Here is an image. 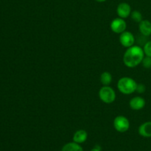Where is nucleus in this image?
<instances>
[{
    "instance_id": "1",
    "label": "nucleus",
    "mask_w": 151,
    "mask_h": 151,
    "mask_svg": "<svg viewBox=\"0 0 151 151\" xmlns=\"http://www.w3.org/2000/svg\"><path fill=\"white\" fill-rule=\"evenodd\" d=\"M143 48L139 46H132L127 49L123 55V63L127 67L134 68L142 63L145 58Z\"/></svg>"
},
{
    "instance_id": "2",
    "label": "nucleus",
    "mask_w": 151,
    "mask_h": 151,
    "mask_svg": "<svg viewBox=\"0 0 151 151\" xmlns=\"http://www.w3.org/2000/svg\"><path fill=\"white\" fill-rule=\"evenodd\" d=\"M137 83L133 78L129 77H123L117 82V88L122 94H131L136 91Z\"/></svg>"
},
{
    "instance_id": "3",
    "label": "nucleus",
    "mask_w": 151,
    "mask_h": 151,
    "mask_svg": "<svg viewBox=\"0 0 151 151\" xmlns=\"http://www.w3.org/2000/svg\"><path fill=\"white\" fill-rule=\"evenodd\" d=\"M99 97L103 103L111 104L116 100V92L109 86H103L99 91Z\"/></svg>"
},
{
    "instance_id": "4",
    "label": "nucleus",
    "mask_w": 151,
    "mask_h": 151,
    "mask_svg": "<svg viewBox=\"0 0 151 151\" xmlns=\"http://www.w3.org/2000/svg\"><path fill=\"white\" fill-rule=\"evenodd\" d=\"M114 127L115 130L119 133H125L128 131L130 128V122L125 116H116L114 119Z\"/></svg>"
},
{
    "instance_id": "5",
    "label": "nucleus",
    "mask_w": 151,
    "mask_h": 151,
    "mask_svg": "<svg viewBox=\"0 0 151 151\" xmlns=\"http://www.w3.org/2000/svg\"><path fill=\"white\" fill-rule=\"evenodd\" d=\"M110 27L114 33L121 34L122 32H125L126 29L127 24L124 19H122L120 17L116 18L111 22Z\"/></svg>"
},
{
    "instance_id": "6",
    "label": "nucleus",
    "mask_w": 151,
    "mask_h": 151,
    "mask_svg": "<svg viewBox=\"0 0 151 151\" xmlns=\"http://www.w3.org/2000/svg\"><path fill=\"white\" fill-rule=\"evenodd\" d=\"M119 42H120L121 45L123 46L124 47L129 48L134 45L135 38L132 32H129V31H125L119 35Z\"/></svg>"
},
{
    "instance_id": "7",
    "label": "nucleus",
    "mask_w": 151,
    "mask_h": 151,
    "mask_svg": "<svg viewBox=\"0 0 151 151\" xmlns=\"http://www.w3.org/2000/svg\"><path fill=\"white\" fill-rule=\"evenodd\" d=\"M131 7L128 3L121 2L118 4L116 8V13L119 17L122 19H126L128 16H131Z\"/></svg>"
},
{
    "instance_id": "8",
    "label": "nucleus",
    "mask_w": 151,
    "mask_h": 151,
    "mask_svg": "<svg viewBox=\"0 0 151 151\" xmlns=\"http://www.w3.org/2000/svg\"><path fill=\"white\" fill-rule=\"evenodd\" d=\"M145 100L143 97H139V96L133 97L129 102L130 108L134 111L142 110L145 106Z\"/></svg>"
},
{
    "instance_id": "9",
    "label": "nucleus",
    "mask_w": 151,
    "mask_h": 151,
    "mask_svg": "<svg viewBox=\"0 0 151 151\" xmlns=\"http://www.w3.org/2000/svg\"><path fill=\"white\" fill-rule=\"evenodd\" d=\"M139 134L145 138L151 137V121L142 124L138 129Z\"/></svg>"
},
{
    "instance_id": "10",
    "label": "nucleus",
    "mask_w": 151,
    "mask_h": 151,
    "mask_svg": "<svg viewBox=\"0 0 151 151\" xmlns=\"http://www.w3.org/2000/svg\"><path fill=\"white\" fill-rule=\"evenodd\" d=\"M139 29L143 35L150 36L151 35V22L149 20H142L139 23Z\"/></svg>"
},
{
    "instance_id": "11",
    "label": "nucleus",
    "mask_w": 151,
    "mask_h": 151,
    "mask_svg": "<svg viewBox=\"0 0 151 151\" xmlns=\"http://www.w3.org/2000/svg\"><path fill=\"white\" fill-rule=\"evenodd\" d=\"M88 138V134L85 130H78L74 134L73 142L78 144H82L85 142Z\"/></svg>"
},
{
    "instance_id": "12",
    "label": "nucleus",
    "mask_w": 151,
    "mask_h": 151,
    "mask_svg": "<svg viewBox=\"0 0 151 151\" xmlns=\"http://www.w3.org/2000/svg\"><path fill=\"white\" fill-rule=\"evenodd\" d=\"M61 151H83V149L80 145V144L73 142H69L65 145Z\"/></svg>"
},
{
    "instance_id": "13",
    "label": "nucleus",
    "mask_w": 151,
    "mask_h": 151,
    "mask_svg": "<svg viewBox=\"0 0 151 151\" xmlns=\"http://www.w3.org/2000/svg\"><path fill=\"white\" fill-rule=\"evenodd\" d=\"M100 79L103 86H109L112 82V75L110 72H104L101 74Z\"/></svg>"
},
{
    "instance_id": "14",
    "label": "nucleus",
    "mask_w": 151,
    "mask_h": 151,
    "mask_svg": "<svg viewBox=\"0 0 151 151\" xmlns=\"http://www.w3.org/2000/svg\"><path fill=\"white\" fill-rule=\"evenodd\" d=\"M131 17L134 22H137V23H139L143 20L142 14L139 10H134L131 12Z\"/></svg>"
},
{
    "instance_id": "15",
    "label": "nucleus",
    "mask_w": 151,
    "mask_h": 151,
    "mask_svg": "<svg viewBox=\"0 0 151 151\" xmlns=\"http://www.w3.org/2000/svg\"><path fill=\"white\" fill-rule=\"evenodd\" d=\"M142 64L143 67L145 69H150L151 68V57L148 56H145L143 58L142 61Z\"/></svg>"
},
{
    "instance_id": "16",
    "label": "nucleus",
    "mask_w": 151,
    "mask_h": 151,
    "mask_svg": "<svg viewBox=\"0 0 151 151\" xmlns=\"http://www.w3.org/2000/svg\"><path fill=\"white\" fill-rule=\"evenodd\" d=\"M145 55L148 57H151V41H148L143 47Z\"/></svg>"
},
{
    "instance_id": "17",
    "label": "nucleus",
    "mask_w": 151,
    "mask_h": 151,
    "mask_svg": "<svg viewBox=\"0 0 151 151\" xmlns=\"http://www.w3.org/2000/svg\"><path fill=\"white\" fill-rule=\"evenodd\" d=\"M145 91H146L145 85H144V84L142 83H137L136 91H137L138 94H143V93L145 92Z\"/></svg>"
},
{
    "instance_id": "18",
    "label": "nucleus",
    "mask_w": 151,
    "mask_h": 151,
    "mask_svg": "<svg viewBox=\"0 0 151 151\" xmlns=\"http://www.w3.org/2000/svg\"><path fill=\"white\" fill-rule=\"evenodd\" d=\"M90 151H100V147H95L94 148H93L92 150H91Z\"/></svg>"
},
{
    "instance_id": "19",
    "label": "nucleus",
    "mask_w": 151,
    "mask_h": 151,
    "mask_svg": "<svg viewBox=\"0 0 151 151\" xmlns=\"http://www.w3.org/2000/svg\"><path fill=\"white\" fill-rule=\"evenodd\" d=\"M96 1H97V2H104V1H107V0H95Z\"/></svg>"
}]
</instances>
